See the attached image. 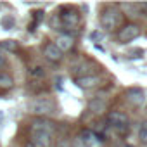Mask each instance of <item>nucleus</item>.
Wrapping results in <instances>:
<instances>
[{
  "label": "nucleus",
  "instance_id": "obj_20",
  "mask_svg": "<svg viewBox=\"0 0 147 147\" xmlns=\"http://www.w3.org/2000/svg\"><path fill=\"white\" fill-rule=\"evenodd\" d=\"M54 147H71V140H59Z\"/></svg>",
  "mask_w": 147,
  "mask_h": 147
},
{
  "label": "nucleus",
  "instance_id": "obj_14",
  "mask_svg": "<svg viewBox=\"0 0 147 147\" xmlns=\"http://www.w3.org/2000/svg\"><path fill=\"white\" fill-rule=\"evenodd\" d=\"M118 9L121 11V14H126V16H130V18H137V16H140L138 4H119Z\"/></svg>",
  "mask_w": 147,
  "mask_h": 147
},
{
  "label": "nucleus",
  "instance_id": "obj_4",
  "mask_svg": "<svg viewBox=\"0 0 147 147\" xmlns=\"http://www.w3.org/2000/svg\"><path fill=\"white\" fill-rule=\"evenodd\" d=\"M80 12L75 9V7H62L61 9V14H59V21L61 24L66 28V30H71V28H76L80 24Z\"/></svg>",
  "mask_w": 147,
  "mask_h": 147
},
{
  "label": "nucleus",
  "instance_id": "obj_11",
  "mask_svg": "<svg viewBox=\"0 0 147 147\" xmlns=\"http://www.w3.org/2000/svg\"><path fill=\"white\" fill-rule=\"evenodd\" d=\"M43 55H45V59L50 61V62H59V61L62 59V52L55 47L54 42H49V43L43 47Z\"/></svg>",
  "mask_w": 147,
  "mask_h": 147
},
{
  "label": "nucleus",
  "instance_id": "obj_15",
  "mask_svg": "<svg viewBox=\"0 0 147 147\" xmlns=\"http://www.w3.org/2000/svg\"><path fill=\"white\" fill-rule=\"evenodd\" d=\"M12 85H14V78L7 71H0V88L9 90V88H12Z\"/></svg>",
  "mask_w": 147,
  "mask_h": 147
},
{
  "label": "nucleus",
  "instance_id": "obj_2",
  "mask_svg": "<svg viewBox=\"0 0 147 147\" xmlns=\"http://www.w3.org/2000/svg\"><path fill=\"white\" fill-rule=\"evenodd\" d=\"M28 111H30V114H33L36 118H49L55 113V104L50 99H45V97L33 99L28 104Z\"/></svg>",
  "mask_w": 147,
  "mask_h": 147
},
{
  "label": "nucleus",
  "instance_id": "obj_3",
  "mask_svg": "<svg viewBox=\"0 0 147 147\" xmlns=\"http://www.w3.org/2000/svg\"><path fill=\"white\" fill-rule=\"evenodd\" d=\"M106 121L118 133H128L130 130V118L121 111H109L106 116Z\"/></svg>",
  "mask_w": 147,
  "mask_h": 147
},
{
  "label": "nucleus",
  "instance_id": "obj_13",
  "mask_svg": "<svg viewBox=\"0 0 147 147\" xmlns=\"http://www.w3.org/2000/svg\"><path fill=\"white\" fill-rule=\"evenodd\" d=\"M88 109H90L94 114H102L104 111H107V102H106L104 99H100V97L92 99V100L88 102Z\"/></svg>",
  "mask_w": 147,
  "mask_h": 147
},
{
  "label": "nucleus",
  "instance_id": "obj_1",
  "mask_svg": "<svg viewBox=\"0 0 147 147\" xmlns=\"http://www.w3.org/2000/svg\"><path fill=\"white\" fill-rule=\"evenodd\" d=\"M121 21H123V14L118 9V5H109L100 14V26L106 31H113V30L119 28Z\"/></svg>",
  "mask_w": 147,
  "mask_h": 147
},
{
  "label": "nucleus",
  "instance_id": "obj_22",
  "mask_svg": "<svg viewBox=\"0 0 147 147\" xmlns=\"http://www.w3.org/2000/svg\"><path fill=\"white\" fill-rule=\"evenodd\" d=\"M24 147H38V145H35V144H31V142H30V144H26Z\"/></svg>",
  "mask_w": 147,
  "mask_h": 147
},
{
  "label": "nucleus",
  "instance_id": "obj_9",
  "mask_svg": "<svg viewBox=\"0 0 147 147\" xmlns=\"http://www.w3.org/2000/svg\"><path fill=\"white\" fill-rule=\"evenodd\" d=\"M78 137L85 142L87 147H99V145L102 144V137H100L99 133L92 131V130H83Z\"/></svg>",
  "mask_w": 147,
  "mask_h": 147
},
{
  "label": "nucleus",
  "instance_id": "obj_8",
  "mask_svg": "<svg viewBox=\"0 0 147 147\" xmlns=\"http://www.w3.org/2000/svg\"><path fill=\"white\" fill-rule=\"evenodd\" d=\"M76 85L83 90H90V88H95L100 85V78L97 75H83V76L76 78Z\"/></svg>",
  "mask_w": 147,
  "mask_h": 147
},
{
  "label": "nucleus",
  "instance_id": "obj_5",
  "mask_svg": "<svg viewBox=\"0 0 147 147\" xmlns=\"http://www.w3.org/2000/svg\"><path fill=\"white\" fill-rule=\"evenodd\" d=\"M140 36V26L135 24V23H126L119 28L118 31V40L119 43H128V42H133L135 38Z\"/></svg>",
  "mask_w": 147,
  "mask_h": 147
},
{
  "label": "nucleus",
  "instance_id": "obj_19",
  "mask_svg": "<svg viewBox=\"0 0 147 147\" xmlns=\"http://www.w3.org/2000/svg\"><path fill=\"white\" fill-rule=\"evenodd\" d=\"M71 147H87V145H85V142L80 137H75V138L71 140Z\"/></svg>",
  "mask_w": 147,
  "mask_h": 147
},
{
  "label": "nucleus",
  "instance_id": "obj_18",
  "mask_svg": "<svg viewBox=\"0 0 147 147\" xmlns=\"http://www.w3.org/2000/svg\"><path fill=\"white\" fill-rule=\"evenodd\" d=\"M0 49H5V50H16L18 49V43L14 40H4L0 42Z\"/></svg>",
  "mask_w": 147,
  "mask_h": 147
},
{
  "label": "nucleus",
  "instance_id": "obj_12",
  "mask_svg": "<svg viewBox=\"0 0 147 147\" xmlns=\"http://www.w3.org/2000/svg\"><path fill=\"white\" fill-rule=\"evenodd\" d=\"M31 128H35V130H45V131H50V133L55 131V125L50 119H47V118H36V119H33Z\"/></svg>",
  "mask_w": 147,
  "mask_h": 147
},
{
  "label": "nucleus",
  "instance_id": "obj_6",
  "mask_svg": "<svg viewBox=\"0 0 147 147\" xmlns=\"http://www.w3.org/2000/svg\"><path fill=\"white\" fill-rule=\"evenodd\" d=\"M30 137H31V144L38 145V147H52V142H54V133L50 131H45V130H35V128H30Z\"/></svg>",
  "mask_w": 147,
  "mask_h": 147
},
{
  "label": "nucleus",
  "instance_id": "obj_10",
  "mask_svg": "<svg viewBox=\"0 0 147 147\" xmlns=\"http://www.w3.org/2000/svg\"><path fill=\"white\" fill-rule=\"evenodd\" d=\"M55 47L64 54V52H67V50H71L73 47H75V38H73L71 35H66V33H62V35H57V38H55Z\"/></svg>",
  "mask_w": 147,
  "mask_h": 147
},
{
  "label": "nucleus",
  "instance_id": "obj_16",
  "mask_svg": "<svg viewBox=\"0 0 147 147\" xmlns=\"http://www.w3.org/2000/svg\"><path fill=\"white\" fill-rule=\"evenodd\" d=\"M138 138H140V142L144 145H147V121L140 123V126H138Z\"/></svg>",
  "mask_w": 147,
  "mask_h": 147
},
{
  "label": "nucleus",
  "instance_id": "obj_7",
  "mask_svg": "<svg viewBox=\"0 0 147 147\" xmlns=\"http://www.w3.org/2000/svg\"><path fill=\"white\" fill-rule=\"evenodd\" d=\"M125 99H126L128 104L138 107V106H142V104L145 102V92H144L142 88L133 87V88H128V90L125 92Z\"/></svg>",
  "mask_w": 147,
  "mask_h": 147
},
{
  "label": "nucleus",
  "instance_id": "obj_21",
  "mask_svg": "<svg viewBox=\"0 0 147 147\" xmlns=\"http://www.w3.org/2000/svg\"><path fill=\"white\" fill-rule=\"evenodd\" d=\"M138 9H140V12H144V14L147 16V2H142V4H138Z\"/></svg>",
  "mask_w": 147,
  "mask_h": 147
},
{
  "label": "nucleus",
  "instance_id": "obj_17",
  "mask_svg": "<svg viewBox=\"0 0 147 147\" xmlns=\"http://www.w3.org/2000/svg\"><path fill=\"white\" fill-rule=\"evenodd\" d=\"M30 76L31 78H45V69L42 66H35L30 69Z\"/></svg>",
  "mask_w": 147,
  "mask_h": 147
}]
</instances>
